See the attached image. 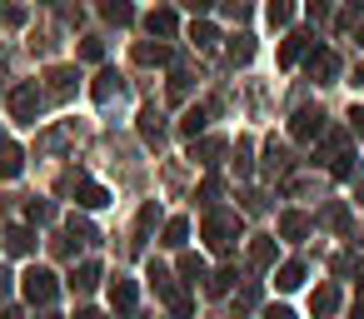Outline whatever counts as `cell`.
<instances>
[{
    "label": "cell",
    "mask_w": 364,
    "mask_h": 319,
    "mask_svg": "<svg viewBox=\"0 0 364 319\" xmlns=\"http://www.w3.org/2000/svg\"><path fill=\"white\" fill-rule=\"evenodd\" d=\"M120 90H125V80H120L115 70H100V75H95V100H100V105H110Z\"/></svg>",
    "instance_id": "cell-16"
},
{
    "label": "cell",
    "mask_w": 364,
    "mask_h": 319,
    "mask_svg": "<svg viewBox=\"0 0 364 319\" xmlns=\"http://www.w3.org/2000/svg\"><path fill=\"white\" fill-rule=\"evenodd\" d=\"M41 319H60V314H41Z\"/></svg>",
    "instance_id": "cell-45"
},
{
    "label": "cell",
    "mask_w": 364,
    "mask_h": 319,
    "mask_svg": "<svg viewBox=\"0 0 364 319\" xmlns=\"http://www.w3.org/2000/svg\"><path fill=\"white\" fill-rule=\"evenodd\" d=\"M185 6H190V11H195V16H205V11H210V6H215V0H185Z\"/></svg>",
    "instance_id": "cell-41"
},
{
    "label": "cell",
    "mask_w": 364,
    "mask_h": 319,
    "mask_svg": "<svg viewBox=\"0 0 364 319\" xmlns=\"http://www.w3.org/2000/svg\"><path fill=\"white\" fill-rule=\"evenodd\" d=\"M135 279H110V304L120 309V314H135Z\"/></svg>",
    "instance_id": "cell-12"
},
{
    "label": "cell",
    "mask_w": 364,
    "mask_h": 319,
    "mask_svg": "<svg viewBox=\"0 0 364 319\" xmlns=\"http://www.w3.org/2000/svg\"><path fill=\"white\" fill-rule=\"evenodd\" d=\"M150 279H155V289L165 294V304L175 309V314H190V299L175 289V279H170V269H160V264H150Z\"/></svg>",
    "instance_id": "cell-5"
},
{
    "label": "cell",
    "mask_w": 364,
    "mask_h": 319,
    "mask_svg": "<svg viewBox=\"0 0 364 319\" xmlns=\"http://www.w3.org/2000/svg\"><path fill=\"white\" fill-rule=\"evenodd\" d=\"M185 234H190V220H185V215H175V220L165 225V239H160V244H170V249H180V244H185Z\"/></svg>",
    "instance_id": "cell-27"
},
{
    "label": "cell",
    "mask_w": 364,
    "mask_h": 319,
    "mask_svg": "<svg viewBox=\"0 0 364 319\" xmlns=\"http://www.w3.org/2000/svg\"><path fill=\"white\" fill-rule=\"evenodd\" d=\"M75 205L80 210H105L110 205V190L95 185V180H75Z\"/></svg>",
    "instance_id": "cell-7"
},
{
    "label": "cell",
    "mask_w": 364,
    "mask_h": 319,
    "mask_svg": "<svg viewBox=\"0 0 364 319\" xmlns=\"http://www.w3.org/2000/svg\"><path fill=\"white\" fill-rule=\"evenodd\" d=\"M284 170H289V155H284V145L269 140L264 145V175H284Z\"/></svg>",
    "instance_id": "cell-23"
},
{
    "label": "cell",
    "mask_w": 364,
    "mask_h": 319,
    "mask_svg": "<svg viewBox=\"0 0 364 319\" xmlns=\"http://www.w3.org/2000/svg\"><path fill=\"white\" fill-rule=\"evenodd\" d=\"M309 75H314L319 85H329V80L339 75V55H334V50H324V45H319V50H309Z\"/></svg>",
    "instance_id": "cell-6"
},
{
    "label": "cell",
    "mask_w": 364,
    "mask_h": 319,
    "mask_svg": "<svg viewBox=\"0 0 364 319\" xmlns=\"http://www.w3.org/2000/svg\"><path fill=\"white\" fill-rule=\"evenodd\" d=\"M359 16H364V0H349V6L339 11V26H354Z\"/></svg>",
    "instance_id": "cell-36"
},
{
    "label": "cell",
    "mask_w": 364,
    "mask_h": 319,
    "mask_svg": "<svg viewBox=\"0 0 364 319\" xmlns=\"http://www.w3.org/2000/svg\"><path fill=\"white\" fill-rule=\"evenodd\" d=\"M230 21H250V0H220Z\"/></svg>",
    "instance_id": "cell-35"
},
{
    "label": "cell",
    "mask_w": 364,
    "mask_h": 319,
    "mask_svg": "<svg viewBox=\"0 0 364 319\" xmlns=\"http://www.w3.org/2000/svg\"><path fill=\"white\" fill-rule=\"evenodd\" d=\"M205 120H210V110H205V105H195V110H185V120H180V135H190V140H195V135L205 130Z\"/></svg>",
    "instance_id": "cell-25"
},
{
    "label": "cell",
    "mask_w": 364,
    "mask_h": 319,
    "mask_svg": "<svg viewBox=\"0 0 364 319\" xmlns=\"http://www.w3.org/2000/svg\"><path fill=\"white\" fill-rule=\"evenodd\" d=\"M349 130H359V135H364V110H349Z\"/></svg>",
    "instance_id": "cell-40"
},
{
    "label": "cell",
    "mask_w": 364,
    "mask_h": 319,
    "mask_svg": "<svg viewBox=\"0 0 364 319\" xmlns=\"http://www.w3.org/2000/svg\"><path fill=\"white\" fill-rule=\"evenodd\" d=\"M225 60H230V65H250V60H255V36L240 31V36L225 45Z\"/></svg>",
    "instance_id": "cell-9"
},
{
    "label": "cell",
    "mask_w": 364,
    "mask_h": 319,
    "mask_svg": "<svg viewBox=\"0 0 364 319\" xmlns=\"http://www.w3.org/2000/svg\"><path fill=\"white\" fill-rule=\"evenodd\" d=\"M26 220H31V225H50V220H55V205H50V200H26Z\"/></svg>",
    "instance_id": "cell-26"
},
{
    "label": "cell",
    "mask_w": 364,
    "mask_h": 319,
    "mask_svg": "<svg viewBox=\"0 0 364 319\" xmlns=\"http://www.w3.org/2000/svg\"><path fill=\"white\" fill-rule=\"evenodd\" d=\"M6 249H11V254H31V249H36V229H31V225H11V229H6Z\"/></svg>",
    "instance_id": "cell-14"
},
{
    "label": "cell",
    "mask_w": 364,
    "mask_h": 319,
    "mask_svg": "<svg viewBox=\"0 0 364 319\" xmlns=\"http://www.w3.org/2000/svg\"><path fill=\"white\" fill-rule=\"evenodd\" d=\"M205 239H210L215 254H230L235 239H240V215L235 210H210L205 215Z\"/></svg>",
    "instance_id": "cell-1"
},
{
    "label": "cell",
    "mask_w": 364,
    "mask_h": 319,
    "mask_svg": "<svg viewBox=\"0 0 364 319\" xmlns=\"http://www.w3.org/2000/svg\"><path fill=\"white\" fill-rule=\"evenodd\" d=\"M230 279H235V269H220V274L205 279V289H210V294H230Z\"/></svg>",
    "instance_id": "cell-33"
},
{
    "label": "cell",
    "mask_w": 364,
    "mask_h": 319,
    "mask_svg": "<svg viewBox=\"0 0 364 319\" xmlns=\"http://www.w3.org/2000/svg\"><path fill=\"white\" fill-rule=\"evenodd\" d=\"M220 150H225L220 140H200V145H195V155H200V165H215V155H220Z\"/></svg>",
    "instance_id": "cell-34"
},
{
    "label": "cell",
    "mask_w": 364,
    "mask_h": 319,
    "mask_svg": "<svg viewBox=\"0 0 364 319\" xmlns=\"http://www.w3.org/2000/svg\"><path fill=\"white\" fill-rule=\"evenodd\" d=\"M80 60H90V65H100V60H105V45H100L95 36H85V40H80Z\"/></svg>",
    "instance_id": "cell-31"
},
{
    "label": "cell",
    "mask_w": 364,
    "mask_h": 319,
    "mask_svg": "<svg viewBox=\"0 0 364 319\" xmlns=\"http://www.w3.org/2000/svg\"><path fill=\"white\" fill-rule=\"evenodd\" d=\"M100 16L110 26H130L135 21V6H130V0H100Z\"/></svg>",
    "instance_id": "cell-19"
},
{
    "label": "cell",
    "mask_w": 364,
    "mask_h": 319,
    "mask_svg": "<svg viewBox=\"0 0 364 319\" xmlns=\"http://www.w3.org/2000/svg\"><path fill=\"white\" fill-rule=\"evenodd\" d=\"M145 31H150V36H175V31H180V16H175V11H150V16H145Z\"/></svg>",
    "instance_id": "cell-15"
},
{
    "label": "cell",
    "mask_w": 364,
    "mask_h": 319,
    "mask_svg": "<svg viewBox=\"0 0 364 319\" xmlns=\"http://www.w3.org/2000/svg\"><path fill=\"white\" fill-rule=\"evenodd\" d=\"M165 45H135V65H165Z\"/></svg>",
    "instance_id": "cell-30"
},
{
    "label": "cell",
    "mask_w": 364,
    "mask_h": 319,
    "mask_svg": "<svg viewBox=\"0 0 364 319\" xmlns=\"http://www.w3.org/2000/svg\"><path fill=\"white\" fill-rule=\"evenodd\" d=\"M190 40H195V50H215V45H220V31H215L210 21H195V26H190Z\"/></svg>",
    "instance_id": "cell-20"
},
{
    "label": "cell",
    "mask_w": 364,
    "mask_h": 319,
    "mask_svg": "<svg viewBox=\"0 0 364 319\" xmlns=\"http://www.w3.org/2000/svg\"><path fill=\"white\" fill-rule=\"evenodd\" d=\"M255 299H259V284H245V289H240V299H235V304H240V309H250V304H255Z\"/></svg>",
    "instance_id": "cell-38"
},
{
    "label": "cell",
    "mask_w": 364,
    "mask_h": 319,
    "mask_svg": "<svg viewBox=\"0 0 364 319\" xmlns=\"http://www.w3.org/2000/svg\"><path fill=\"white\" fill-rule=\"evenodd\" d=\"M46 80H50V95H55V100H65V95L75 90V80H80V75H75L70 65H50V70H46Z\"/></svg>",
    "instance_id": "cell-11"
},
{
    "label": "cell",
    "mask_w": 364,
    "mask_h": 319,
    "mask_svg": "<svg viewBox=\"0 0 364 319\" xmlns=\"http://www.w3.org/2000/svg\"><path fill=\"white\" fill-rule=\"evenodd\" d=\"M21 294H26L31 304H50V299L60 294V284H55V269H46V264H31V269L21 274Z\"/></svg>",
    "instance_id": "cell-2"
},
{
    "label": "cell",
    "mask_w": 364,
    "mask_h": 319,
    "mask_svg": "<svg viewBox=\"0 0 364 319\" xmlns=\"http://www.w3.org/2000/svg\"><path fill=\"white\" fill-rule=\"evenodd\" d=\"M6 294H11V274H6V269H0V299H6Z\"/></svg>",
    "instance_id": "cell-42"
},
{
    "label": "cell",
    "mask_w": 364,
    "mask_h": 319,
    "mask_svg": "<svg viewBox=\"0 0 364 319\" xmlns=\"http://www.w3.org/2000/svg\"><path fill=\"white\" fill-rule=\"evenodd\" d=\"M289 135H294V140H319V135H324V110H319V105H299L294 120H289Z\"/></svg>",
    "instance_id": "cell-4"
},
{
    "label": "cell",
    "mask_w": 364,
    "mask_h": 319,
    "mask_svg": "<svg viewBox=\"0 0 364 319\" xmlns=\"http://www.w3.org/2000/svg\"><path fill=\"white\" fill-rule=\"evenodd\" d=\"M299 284H304V264H299V259L279 264V274H274V289H299Z\"/></svg>",
    "instance_id": "cell-22"
},
{
    "label": "cell",
    "mask_w": 364,
    "mask_h": 319,
    "mask_svg": "<svg viewBox=\"0 0 364 319\" xmlns=\"http://www.w3.org/2000/svg\"><path fill=\"white\" fill-rule=\"evenodd\" d=\"M264 319H294V309H289V304H269Z\"/></svg>",
    "instance_id": "cell-39"
},
{
    "label": "cell",
    "mask_w": 364,
    "mask_h": 319,
    "mask_svg": "<svg viewBox=\"0 0 364 319\" xmlns=\"http://www.w3.org/2000/svg\"><path fill=\"white\" fill-rule=\"evenodd\" d=\"M75 319H105V314H100V309H80Z\"/></svg>",
    "instance_id": "cell-43"
},
{
    "label": "cell",
    "mask_w": 364,
    "mask_h": 319,
    "mask_svg": "<svg viewBox=\"0 0 364 319\" xmlns=\"http://www.w3.org/2000/svg\"><path fill=\"white\" fill-rule=\"evenodd\" d=\"M140 135H145L150 145H160L165 125H160V110H155V105H145V110H140Z\"/></svg>",
    "instance_id": "cell-21"
},
{
    "label": "cell",
    "mask_w": 364,
    "mask_h": 319,
    "mask_svg": "<svg viewBox=\"0 0 364 319\" xmlns=\"http://www.w3.org/2000/svg\"><path fill=\"white\" fill-rule=\"evenodd\" d=\"M304 11H309V21H324L329 16V0H304Z\"/></svg>",
    "instance_id": "cell-37"
},
{
    "label": "cell",
    "mask_w": 364,
    "mask_h": 319,
    "mask_svg": "<svg viewBox=\"0 0 364 319\" xmlns=\"http://www.w3.org/2000/svg\"><path fill=\"white\" fill-rule=\"evenodd\" d=\"M309 229H314L309 215H299V210H284V215H279V239H304Z\"/></svg>",
    "instance_id": "cell-8"
},
{
    "label": "cell",
    "mask_w": 364,
    "mask_h": 319,
    "mask_svg": "<svg viewBox=\"0 0 364 319\" xmlns=\"http://www.w3.org/2000/svg\"><path fill=\"white\" fill-rule=\"evenodd\" d=\"M250 264H255V269H269V264H274V239L259 234V239L250 244Z\"/></svg>",
    "instance_id": "cell-24"
},
{
    "label": "cell",
    "mask_w": 364,
    "mask_h": 319,
    "mask_svg": "<svg viewBox=\"0 0 364 319\" xmlns=\"http://www.w3.org/2000/svg\"><path fill=\"white\" fill-rule=\"evenodd\" d=\"M264 21H269V26H289V21H294V6H289V0H269V6H264Z\"/></svg>",
    "instance_id": "cell-29"
},
{
    "label": "cell",
    "mask_w": 364,
    "mask_h": 319,
    "mask_svg": "<svg viewBox=\"0 0 364 319\" xmlns=\"http://www.w3.org/2000/svg\"><path fill=\"white\" fill-rule=\"evenodd\" d=\"M0 319H26V314H21V309H6V314H0Z\"/></svg>",
    "instance_id": "cell-44"
},
{
    "label": "cell",
    "mask_w": 364,
    "mask_h": 319,
    "mask_svg": "<svg viewBox=\"0 0 364 319\" xmlns=\"http://www.w3.org/2000/svg\"><path fill=\"white\" fill-rule=\"evenodd\" d=\"M250 140H235V175H250Z\"/></svg>",
    "instance_id": "cell-32"
},
{
    "label": "cell",
    "mask_w": 364,
    "mask_h": 319,
    "mask_svg": "<svg viewBox=\"0 0 364 319\" xmlns=\"http://www.w3.org/2000/svg\"><path fill=\"white\" fill-rule=\"evenodd\" d=\"M21 170H26V150H21V145H11V140H0V175L16 180Z\"/></svg>",
    "instance_id": "cell-13"
},
{
    "label": "cell",
    "mask_w": 364,
    "mask_h": 319,
    "mask_svg": "<svg viewBox=\"0 0 364 319\" xmlns=\"http://www.w3.org/2000/svg\"><path fill=\"white\" fill-rule=\"evenodd\" d=\"M100 284V264L95 259H85V264H75V274H70V289H80V294H90Z\"/></svg>",
    "instance_id": "cell-17"
},
{
    "label": "cell",
    "mask_w": 364,
    "mask_h": 319,
    "mask_svg": "<svg viewBox=\"0 0 364 319\" xmlns=\"http://www.w3.org/2000/svg\"><path fill=\"white\" fill-rule=\"evenodd\" d=\"M309 309H314V314H334V309H339V284H319V289L309 294Z\"/></svg>",
    "instance_id": "cell-18"
},
{
    "label": "cell",
    "mask_w": 364,
    "mask_h": 319,
    "mask_svg": "<svg viewBox=\"0 0 364 319\" xmlns=\"http://www.w3.org/2000/svg\"><path fill=\"white\" fill-rule=\"evenodd\" d=\"M304 50H314V40H309L304 31H289V36H284V45H279V65H294Z\"/></svg>",
    "instance_id": "cell-10"
},
{
    "label": "cell",
    "mask_w": 364,
    "mask_h": 319,
    "mask_svg": "<svg viewBox=\"0 0 364 319\" xmlns=\"http://www.w3.org/2000/svg\"><path fill=\"white\" fill-rule=\"evenodd\" d=\"M41 105H46V95H41L36 85H16V90H11V115H16L21 125H36Z\"/></svg>",
    "instance_id": "cell-3"
},
{
    "label": "cell",
    "mask_w": 364,
    "mask_h": 319,
    "mask_svg": "<svg viewBox=\"0 0 364 319\" xmlns=\"http://www.w3.org/2000/svg\"><path fill=\"white\" fill-rule=\"evenodd\" d=\"M175 269H180V279H185V284L205 279V259H200V254H180V264H175Z\"/></svg>",
    "instance_id": "cell-28"
}]
</instances>
